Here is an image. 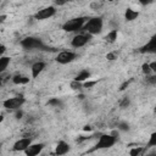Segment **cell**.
I'll use <instances>...</instances> for the list:
<instances>
[{
  "mask_svg": "<svg viewBox=\"0 0 156 156\" xmlns=\"http://www.w3.org/2000/svg\"><path fill=\"white\" fill-rule=\"evenodd\" d=\"M91 39V35L88 34V33H83V34H76L72 40H71V44L73 48H82L84 46L89 40Z\"/></svg>",
  "mask_w": 156,
  "mask_h": 156,
  "instance_id": "8",
  "label": "cell"
},
{
  "mask_svg": "<svg viewBox=\"0 0 156 156\" xmlns=\"http://www.w3.org/2000/svg\"><path fill=\"white\" fill-rule=\"evenodd\" d=\"M44 144L43 143H37V144H30V146L24 151L26 156H38L43 149H44Z\"/></svg>",
  "mask_w": 156,
  "mask_h": 156,
  "instance_id": "11",
  "label": "cell"
},
{
  "mask_svg": "<svg viewBox=\"0 0 156 156\" xmlns=\"http://www.w3.org/2000/svg\"><path fill=\"white\" fill-rule=\"evenodd\" d=\"M10 65V57L9 56H2L0 57V72L4 73L7 68V66Z\"/></svg>",
  "mask_w": 156,
  "mask_h": 156,
  "instance_id": "18",
  "label": "cell"
},
{
  "mask_svg": "<svg viewBox=\"0 0 156 156\" xmlns=\"http://www.w3.org/2000/svg\"><path fill=\"white\" fill-rule=\"evenodd\" d=\"M154 111H155V113H156V106H155V108H154Z\"/></svg>",
  "mask_w": 156,
  "mask_h": 156,
  "instance_id": "38",
  "label": "cell"
},
{
  "mask_svg": "<svg viewBox=\"0 0 156 156\" xmlns=\"http://www.w3.org/2000/svg\"><path fill=\"white\" fill-rule=\"evenodd\" d=\"M77 58V54L73 52V51H61L57 54L56 56V62H58L60 65H67V63H71L72 61H74Z\"/></svg>",
  "mask_w": 156,
  "mask_h": 156,
  "instance_id": "7",
  "label": "cell"
},
{
  "mask_svg": "<svg viewBox=\"0 0 156 156\" xmlns=\"http://www.w3.org/2000/svg\"><path fill=\"white\" fill-rule=\"evenodd\" d=\"M154 146H156V132H154V133L150 135V138H149V140H147V143H146L145 149H146V147H154Z\"/></svg>",
  "mask_w": 156,
  "mask_h": 156,
  "instance_id": "20",
  "label": "cell"
},
{
  "mask_svg": "<svg viewBox=\"0 0 156 156\" xmlns=\"http://www.w3.org/2000/svg\"><path fill=\"white\" fill-rule=\"evenodd\" d=\"M5 51H6V46H5L4 44H1V45H0V56H1V57L4 56Z\"/></svg>",
  "mask_w": 156,
  "mask_h": 156,
  "instance_id": "31",
  "label": "cell"
},
{
  "mask_svg": "<svg viewBox=\"0 0 156 156\" xmlns=\"http://www.w3.org/2000/svg\"><path fill=\"white\" fill-rule=\"evenodd\" d=\"M96 84V80H93V82H85L84 84H83V87L84 88H91L93 85H95Z\"/></svg>",
  "mask_w": 156,
  "mask_h": 156,
  "instance_id": "28",
  "label": "cell"
},
{
  "mask_svg": "<svg viewBox=\"0 0 156 156\" xmlns=\"http://www.w3.org/2000/svg\"><path fill=\"white\" fill-rule=\"evenodd\" d=\"M141 54H156V35H152L150 40L139 49Z\"/></svg>",
  "mask_w": 156,
  "mask_h": 156,
  "instance_id": "10",
  "label": "cell"
},
{
  "mask_svg": "<svg viewBox=\"0 0 156 156\" xmlns=\"http://www.w3.org/2000/svg\"><path fill=\"white\" fill-rule=\"evenodd\" d=\"M141 71H143V73H144L145 76H150V73L152 72V69H151V67H150V63H143Z\"/></svg>",
  "mask_w": 156,
  "mask_h": 156,
  "instance_id": "24",
  "label": "cell"
},
{
  "mask_svg": "<svg viewBox=\"0 0 156 156\" xmlns=\"http://www.w3.org/2000/svg\"><path fill=\"white\" fill-rule=\"evenodd\" d=\"M82 88H83V83L77 82V80L71 82V89H73V90H79V89H82Z\"/></svg>",
  "mask_w": 156,
  "mask_h": 156,
  "instance_id": "25",
  "label": "cell"
},
{
  "mask_svg": "<svg viewBox=\"0 0 156 156\" xmlns=\"http://www.w3.org/2000/svg\"><path fill=\"white\" fill-rule=\"evenodd\" d=\"M106 58H107L108 61H113V60L117 58V54H116V52H108V54L106 55Z\"/></svg>",
  "mask_w": 156,
  "mask_h": 156,
  "instance_id": "27",
  "label": "cell"
},
{
  "mask_svg": "<svg viewBox=\"0 0 156 156\" xmlns=\"http://www.w3.org/2000/svg\"><path fill=\"white\" fill-rule=\"evenodd\" d=\"M48 105L54 106V107H62V101L58 98H52V99H50L48 101Z\"/></svg>",
  "mask_w": 156,
  "mask_h": 156,
  "instance_id": "19",
  "label": "cell"
},
{
  "mask_svg": "<svg viewBox=\"0 0 156 156\" xmlns=\"http://www.w3.org/2000/svg\"><path fill=\"white\" fill-rule=\"evenodd\" d=\"M55 13H56V7L50 5V6H46V7L38 10L34 15V18L37 21H43V20H48V18L55 16Z\"/></svg>",
  "mask_w": 156,
  "mask_h": 156,
  "instance_id": "6",
  "label": "cell"
},
{
  "mask_svg": "<svg viewBox=\"0 0 156 156\" xmlns=\"http://www.w3.org/2000/svg\"><path fill=\"white\" fill-rule=\"evenodd\" d=\"M66 1H55V5H65Z\"/></svg>",
  "mask_w": 156,
  "mask_h": 156,
  "instance_id": "34",
  "label": "cell"
},
{
  "mask_svg": "<svg viewBox=\"0 0 156 156\" xmlns=\"http://www.w3.org/2000/svg\"><path fill=\"white\" fill-rule=\"evenodd\" d=\"M138 16H139V12L135 11V10H133V9H127L126 12H124V20L128 21V22L136 20Z\"/></svg>",
  "mask_w": 156,
  "mask_h": 156,
  "instance_id": "15",
  "label": "cell"
},
{
  "mask_svg": "<svg viewBox=\"0 0 156 156\" xmlns=\"http://www.w3.org/2000/svg\"><path fill=\"white\" fill-rule=\"evenodd\" d=\"M143 151H144V149H143V147H139V146H136V147H133V149H130V151H129V155H130V156H140Z\"/></svg>",
  "mask_w": 156,
  "mask_h": 156,
  "instance_id": "22",
  "label": "cell"
},
{
  "mask_svg": "<svg viewBox=\"0 0 156 156\" xmlns=\"http://www.w3.org/2000/svg\"><path fill=\"white\" fill-rule=\"evenodd\" d=\"M144 156H156V151L154 150V151H150L149 154H146V155H144Z\"/></svg>",
  "mask_w": 156,
  "mask_h": 156,
  "instance_id": "33",
  "label": "cell"
},
{
  "mask_svg": "<svg viewBox=\"0 0 156 156\" xmlns=\"http://www.w3.org/2000/svg\"><path fill=\"white\" fill-rule=\"evenodd\" d=\"M21 46L24 50H44V51H55L54 48H50L44 44L40 38L37 37H26L21 40Z\"/></svg>",
  "mask_w": 156,
  "mask_h": 156,
  "instance_id": "1",
  "label": "cell"
},
{
  "mask_svg": "<svg viewBox=\"0 0 156 156\" xmlns=\"http://www.w3.org/2000/svg\"><path fill=\"white\" fill-rule=\"evenodd\" d=\"M30 144H32V139H30V138H21V139H18V140L13 144L12 150H13V151H17V152H20V151H26V150L30 146Z\"/></svg>",
  "mask_w": 156,
  "mask_h": 156,
  "instance_id": "9",
  "label": "cell"
},
{
  "mask_svg": "<svg viewBox=\"0 0 156 156\" xmlns=\"http://www.w3.org/2000/svg\"><path fill=\"white\" fill-rule=\"evenodd\" d=\"M5 18H6V15H1V16H0V21H1V22H4Z\"/></svg>",
  "mask_w": 156,
  "mask_h": 156,
  "instance_id": "35",
  "label": "cell"
},
{
  "mask_svg": "<svg viewBox=\"0 0 156 156\" xmlns=\"http://www.w3.org/2000/svg\"><path fill=\"white\" fill-rule=\"evenodd\" d=\"M69 149L71 147H69L68 143H66L65 140H60L57 143L56 147H55V155L56 156H63V155H66L69 151Z\"/></svg>",
  "mask_w": 156,
  "mask_h": 156,
  "instance_id": "12",
  "label": "cell"
},
{
  "mask_svg": "<svg viewBox=\"0 0 156 156\" xmlns=\"http://www.w3.org/2000/svg\"><path fill=\"white\" fill-rule=\"evenodd\" d=\"M89 78H90V72H89V71H87V69H82V71L76 76L74 80L83 83L84 80H87V79H89Z\"/></svg>",
  "mask_w": 156,
  "mask_h": 156,
  "instance_id": "16",
  "label": "cell"
},
{
  "mask_svg": "<svg viewBox=\"0 0 156 156\" xmlns=\"http://www.w3.org/2000/svg\"><path fill=\"white\" fill-rule=\"evenodd\" d=\"M129 105H130V99H129L128 96H124V98L121 100V102H119V107H121V108H127Z\"/></svg>",
  "mask_w": 156,
  "mask_h": 156,
  "instance_id": "23",
  "label": "cell"
},
{
  "mask_svg": "<svg viewBox=\"0 0 156 156\" xmlns=\"http://www.w3.org/2000/svg\"><path fill=\"white\" fill-rule=\"evenodd\" d=\"M117 139L112 134H101L99 140L96 141L95 146L90 151H96V150H104V149H110L116 144Z\"/></svg>",
  "mask_w": 156,
  "mask_h": 156,
  "instance_id": "4",
  "label": "cell"
},
{
  "mask_svg": "<svg viewBox=\"0 0 156 156\" xmlns=\"http://www.w3.org/2000/svg\"><path fill=\"white\" fill-rule=\"evenodd\" d=\"M117 35H118V30L117 29H112V30H110L107 34H106V37H105V40L107 41V43H115L116 40H117Z\"/></svg>",
  "mask_w": 156,
  "mask_h": 156,
  "instance_id": "17",
  "label": "cell"
},
{
  "mask_svg": "<svg viewBox=\"0 0 156 156\" xmlns=\"http://www.w3.org/2000/svg\"><path fill=\"white\" fill-rule=\"evenodd\" d=\"M15 117H16V119H21L23 117V111L22 110H17L16 113H15Z\"/></svg>",
  "mask_w": 156,
  "mask_h": 156,
  "instance_id": "29",
  "label": "cell"
},
{
  "mask_svg": "<svg viewBox=\"0 0 156 156\" xmlns=\"http://www.w3.org/2000/svg\"><path fill=\"white\" fill-rule=\"evenodd\" d=\"M117 129H118V130H122V132H129L130 127H129V123L122 121V122H119V123L117 124Z\"/></svg>",
  "mask_w": 156,
  "mask_h": 156,
  "instance_id": "21",
  "label": "cell"
},
{
  "mask_svg": "<svg viewBox=\"0 0 156 156\" xmlns=\"http://www.w3.org/2000/svg\"><path fill=\"white\" fill-rule=\"evenodd\" d=\"M28 82H29V78L23 74H15L12 77V83L16 85H23V84H27Z\"/></svg>",
  "mask_w": 156,
  "mask_h": 156,
  "instance_id": "14",
  "label": "cell"
},
{
  "mask_svg": "<svg viewBox=\"0 0 156 156\" xmlns=\"http://www.w3.org/2000/svg\"><path fill=\"white\" fill-rule=\"evenodd\" d=\"M88 20H89V18H87V17H76V18H71V20L66 21V22L62 24V29H63L65 32H67V33L82 30Z\"/></svg>",
  "mask_w": 156,
  "mask_h": 156,
  "instance_id": "3",
  "label": "cell"
},
{
  "mask_svg": "<svg viewBox=\"0 0 156 156\" xmlns=\"http://www.w3.org/2000/svg\"><path fill=\"white\" fill-rule=\"evenodd\" d=\"M128 84H129V82H124L122 85H121V88H119V90H123V89H126V87H128Z\"/></svg>",
  "mask_w": 156,
  "mask_h": 156,
  "instance_id": "32",
  "label": "cell"
},
{
  "mask_svg": "<svg viewBox=\"0 0 156 156\" xmlns=\"http://www.w3.org/2000/svg\"><path fill=\"white\" fill-rule=\"evenodd\" d=\"M26 102V99L23 96H13V98H9L6 100L2 101V106L6 110H21V107L23 106V104Z\"/></svg>",
  "mask_w": 156,
  "mask_h": 156,
  "instance_id": "5",
  "label": "cell"
},
{
  "mask_svg": "<svg viewBox=\"0 0 156 156\" xmlns=\"http://www.w3.org/2000/svg\"><path fill=\"white\" fill-rule=\"evenodd\" d=\"M146 82L149 84H156V74L155 76H146Z\"/></svg>",
  "mask_w": 156,
  "mask_h": 156,
  "instance_id": "26",
  "label": "cell"
},
{
  "mask_svg": "<svg viewBox=\"0 0 156 156\" xmlns=\"http://www.w3.org/2000/svg\"><path fill=\"white\" fill-rule=\"evenodd\" d=\"M90 6H91V9H94V10H98L100 6H102V2H93Z\"/></svg>",
  "mask_w": 156,
  "mask_h": 156,
  "instance_id": "30",
  "label": "cell"
},
{
  "mask_svg": "<svg viewBox=\"0 0 156 156\" xmlns=\"http://www.w3.org/2000/svg\"><path fill=\"white\" fill-rule=\"evenodd\" d=\"M102 27H104V21L101 17H91L87 21L82 30H84L90 35H96L102 32Z\"/></svg>",
  "mask_w": 156,
  "mask_h": 156,
  "instance_id": "2",
  "label": "cell"
},
{
  "mask_svg": "<svg viewBox=\"0 0 156 156\" xmlns=\"http://www.w3.org/2000/svg\"><path fill=\"white\" fill-rule=\"evenodd\" d=\"M46 67V63L43 62V61H38V62H34L30 67V72H32V78H37L43 71L44 68Z\"/></svg>",
  "mask_w": 156,
  "mask_h": 156,
  "instance_id": "13",
  "label": "cell"
},
{
  "mask_svg": "<svg viewBox=\"0 0 156 156\" xmlns=\"http://www.w3.org/2000/svg\"><path fill=\"white\" fill-rule=\"evenodd\" d=\"M78 99H80V100H83V99H84V95H83V94H82V95H79V96H78Z\"/></svg>",
  "mask_w": 156,
  "mask_h": 156,
  "instance_id": "37",
  "label": "cell"
},
{
  "mask_svg": "<svg viewBox=\"0 0 156 156\" xmlns=\"http://www.w3.org/2000/svg\"><path fill=\"white\" fill-rule=\"evenodd\" d=\"M83 129H84V130H90V129H91V127H90V126H85Z\"/></svg>",
  "mask_w": 156,
  "mask_h": 156,
  "instance_id": "36",
  "label": "cell"
}]
</instances>
